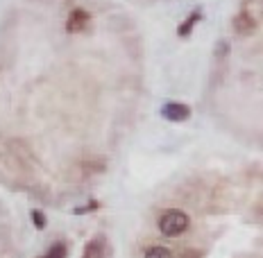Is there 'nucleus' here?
<instances>
[{"label": "nucleus", "instance_id": "1", "mask_svg": "<svg viewBox=\"0 0 263 258\" xmlns=\"http://www.w3.org/2000/svg\"><path fill=\"white\" fill-rule=\"evenodd\" d=\"M189 224H191V220L184 211L171 208V211H166L159 217V231L163 235H168V238H175V235H182L189 229Z\"/></svg>", "mask_w": 263, "mask_h": 258}, {"label": "nucleus", "instance_id": "2", "mask_svg": "<svg viewBox=\"0 0 263 258\" xmlns=\"http://www.w3.org/2000/svg\"><path fill=\"white\" fill-rule=\"evenodd\" d=\"M161 113H163V118H166V120L182 123V120H186L191 116V109L186 107V104H179V102H168V104H163Z\"/></svg>", "mask_w": 263, "mask_h": 258}, {"label": "nucleus", "instance_id": "3", "mask_svg": "<svg viewBox=\"0 0 263 258\" xmlns=\"http://www.w3.org/2000/svg\"><path fill=\"white\" fill-rule=\"evenodd\" d=\"M91 23V16L84 9H73L68 16V23H66V30L68 32H82L86 25Z\"/></svg>", "mask_w": 263, "mask_h": 258}, {"label": "nucleus", "instance_id": "4", "mask_svg": "<svg viewBox=\"0 0 263 258\" xmlns=\"http://www.w3.org/2000/svg\"><path fill=\"white\" fill-rule=\"evenodd\" d=\"M107 256V247H105V240L102 238H96L86 245L84 249V256L82 258H105Z\"/></svg>", "mask_w": 263, "mask_h": 258}, {"label": "nucleus", "instance_id": "5", "mask_svg": "<svg viewBox=\"0 0 263 258\" xmlns=\"http://www.w3.org/2000/svg\"><path fill=\"white\" fill-rule=\"evenodd\" d=\"M234 27H236V32L238 34H250V32H254V18L248 14V12H243V14H238L236 16V21H234Z\"/></svg>", "mask_w": 263, "mask_h": 258}, {"label": "nucleus", "instance_id": "6", "mask_svg": "<svg viewBox=\"0 0 263 258\" xmlns=\"http://www.w3.org/2000/svg\"><path fill=\"white\" fill-rule=\"evenodd\" d=\"M143 258H173V251L168 247H161V245H155L143 254Z\"/></svg>", "mask_w": 263, "mask_h": 258}, {"label": "nucleus", "instance_id": "7", "mask_svg": "<svg viewBox=\"0 0 263 258\" xmlns=\"http://www.w3.org/2000/svg\"><path fill=\"white\" fill-rule=\"evenodd\" d=\"M197 21H200V12H193V14L189 16V18L184 21L182 25H179V30H177V32H179V36H189V34H191V30L195 27Z\"/></svg>", "mask_w": 263, "mask_h": 258}, {"label": "nucleus", "instance_id": "8", "mask_svg": "<svg viewBox=\"0 0 263 258\" xmlns=\"http://www.w3.org/2000/svg\"><path fill=\"white\" fill-rule=\"evenodd\" d=\"M43 258H66V247H64L62 243H59V245H52L50 251H48V254L43 256Z\"/></svg>", "mask_w": 263, "mask_h": 258}, {"label": "nucleus", "instance_id": "9", "mask_svg": "<svg viewBox=\"0 0 263 258\" xmlns=\"http://www.w3.org/2000/svg\"><path fill=\"white\" fill-rule=\"evenodd\" d=\"M179 258H202V254L197 249H184L182 254H179Z\"/></svg>", "mask_w": 263, "mask_h": 258}, {"label": "nucleus", "instance_id": "10", "mask_svg": "<svg viewBox=\"0 0 263 258\" xmlns=\"http://www.w3.org/2000/svg\"><path fill=\"white\" fill-rule=\"evenodd\" d=\"M32 220H34V224H36V227H43V224H46V217H43L39 211H34V213H32Z\"/></svg>", "mask_w": 263, "mask_h": 258}]
</instances>
